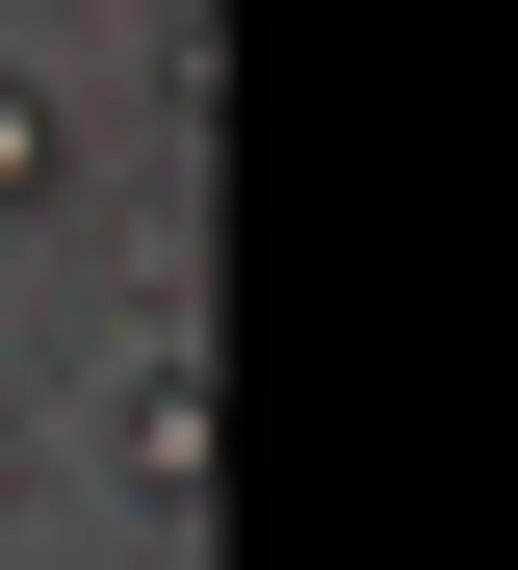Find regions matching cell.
Returning a JSON list of instances; mask_svg holds the SVG:
<instances>
[{
	"instance_id": "cell-3",
	"label": "cell",
	"mask_w": 518,
	"mask_h": 570,
	"mask_svg": "<svg viewBox=\"0 0 518 570\" xmlns=\"http://www.w3.org/2000/svg\"><path fill=\"white\" fill-rule=\"evenodd\" d=\"M0 519H27V390H0Z\"/></svg>"
},
{
	"instance_id": "cell-1",
	"label": "cell",
	"mask_w": 518,
	"mask_h": 570,
	"mask_svg": "<svg viewBox=\"0 0 518 570\" xmlns=\"http://www.w3.org/2000/svg\"><path fill=\"white\" fill-rule=\"evenodd\" d=\"M104 441H130V493H207V363L130 337V390H104Z\"/></svg>"
},
{
	"instance_id": "cell-2",
	"label": "cell",
	"mask_w": 518,
	"mask_h": 570,
	"mask_svg": "<svg viewBox=\"0 0 518 570\" xmlns=\"http://www.w3.org/2000/svg\"><path fill=\"white\" fill-rule=\"evenodd\" d=\"M78 181V130H52V78H0V208H52Z\"/></svg>"
}]
</instances>
